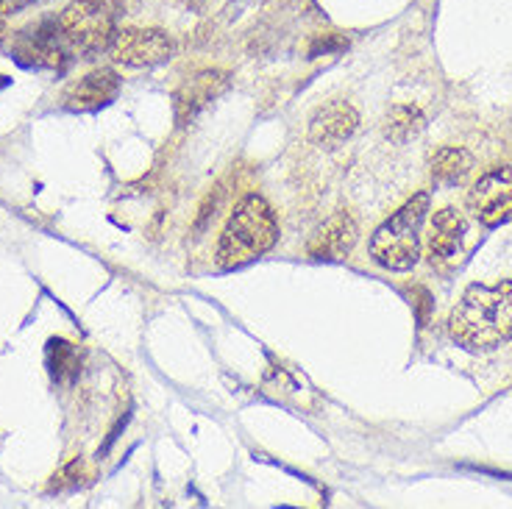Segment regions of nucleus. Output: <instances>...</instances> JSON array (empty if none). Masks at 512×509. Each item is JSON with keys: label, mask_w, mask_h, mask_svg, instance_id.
<instances>
[{"label": "nucleus", "mask_w": 512, "mask_h": 509, "mask_svg": "<svg viewBox=\"0 0 512 509\" xmlns=\"http://www.w3.org/2000/svg\"><path fill=\"white\" fill-rule=\"evenodd\" d=\"M359 229L357 220L351 217V212H337L320 226L312 240H309V256L320 259V262H337L346 259L351 254V248L357 245Z\"/></svg>", "instance_id": "nucleus-10"}, {"label": "nucleus", "mask_w": 512, "mask_h": 509, "mask_svg": "<svg viewBox=\"0 0 512 509\" xmlns=\"http://www.w3.org/2000/svg\"><path fill=\"white\" fill-rule=\"evenodd\" d=\"M359 128V112L348 101H332L309 117V140L320 148H337Z\"/></svg>", "instance_id": "nucleus-9"}, {"label": "nucleus", "mask_w": 512, "mask_h": 509, "mask_svg": "<svg viewBox=\"0 0 512 509\" xmlns=\"http://www.w3.org/2000/svg\"><path fill=\"white\" fill-rule=\"evenodd\" d=\"M343 48H348V39L337 37V34H326V37H318L312 42L309 59H318V56H326V53L332 51H343Z\"/></svg>", "instance_id": "nucleus-17"}, {"label": "nucleus", "mask_w": 512, "mask_h": 509, "mask_svg": "<svg viewBox=\"0 0 512 509\" xmlns=\"http://www.w3.org/2000/svg\"><path fill=\"white\" fill-rule=\"evenodd\" d=\"M474 170V156L465 148H440L432 156V179L443 187H454L468 179V173Z\"/></svg>", "instance_id": "nucleus-13"}, {"label": "nucleus", "mask_w": 512, "mask_h": 509, "mask_svg": "<svg viewBox=\"0 0 512 509\" xmlns=\"http://www.w3.org/2000/svg\"><path fill=\"white\" fill-rule=\"evenodd\" d=\"M6 84H9V78H3V76H0V87H6Z\"/></svg>", "instance_id": "nucleus-20"}, {"label": "nucleus", "mask_w": 512, "mask_h": 509, "mask_svg": "<svg viewBox=\"0 0 512 509\" xmlns=\"http://www.w3.org/2000/svg\"><path fill=\"white\" fill-rule=\"evenodd\" d=\"M106 53L123 67H156L173 56V39L162 28H123Z\"/></svg>", "instance_id": "nucleus-5"}, {"label": "nucleus", "mask_w": 512, "mask_h": 509, "mask_svg": "<svg viewBox=\"0 0 512 509\" xmlns=\"http://www.w3.org/2000/svg\"><path fill=\"white\" fill-rule=\"evenodd\" d=\"M3 34H6V26H3V20H0V39H3Z\"/></svg>", "instance_id": "nucleus-19"}, {"label": "nucleus", "mask_w": 512, "mask_h": 509, "mask_svg": "<svg viewBox=\"0 0 512 509\" xmlns=\"http://www.w3.org/2000/svg\"><path fill=\"white\" fill-rule=\"evenodd\" d=\"M64 45L81 59L109 51L115 39V14L106 0H73L56 20Z\"/></svg>", "instance_id": "nucleus-4"}, {"label": "nucleus", "mask_w": 512, "mask_h": 509, "mask_svg": "<svg viewBox=\"0 0 512 509\" xmlns=\"http://www.w3.org/2000/svg\"><path fill=\"white\" fill-rule=\"evenodd\" d=\"M120 92V76L109 67L92 70L84 78H78L70 90L64 92V106L73 112H95L106 103H112Z\"/></svg>", "instance_id": "nucleus-12"}, {"label": "nucleus", "mask_w": 512, "mask_h": 509, "mask_svg": "<svg viewBox=\"0 0 512 509\" xmlns=\"http://www.w3.org/2000/svg\"><path fill=\"white\" fill-rule=\"evenodd\" d=\"M468 209L482 226H504L512 220V167H493L468 192Z\"/></svg>", "instance_id": "nucleus-6"}, {"label": "nucleus", "mask_w": 512, "mask_h": 509, "mask_svg": "<svg viewBox=\"0 0 512 509\" xmlns=\"http://www.w3.org/2000/svg\"><path fill=\"white\" fill-rule=\"evenodd\" d=\"M423 126H426V117L418 106H393L384 120V134L387 140L407 142L415 134H421Z\"/></svg>", "instance_id": "nucleus-14"}, {"label": "nucleus", "mask_w": 512, "mask_h": 509, "mask_svg": "<svg viewBox=\"0 0 512 509\" xmlns=\"http://www.w3.org/2000/svg\"><path fill=\"white\" fill-rule=\"evenodd\" d=\"M14 53H17V62L26 64V67H48V70H62L64 64L70 62V48L64 45L62 34L56 20L51 23H42L37 31L23 34V37L14 42Z\"/></svg>", "instance_id": "nucleus-8"}, {"label": "nucleus", "mask_w": 512, "mask_h": 509, "mask_svg": "<svg viewBox=\"0 0 512 509\" xmlns=\"http://www.w3.org/2000/svg\"><path fill=\"white\" fill-rule=\"evenodd\" d=\"M279 240V223L273 217V209L259 195H245L234 206L226 229L220 234L218 265L223 270L240 268L256 256L268 254Z\"/></svg>", "instance_id": "nucleus-2"}, {"label": "nucleus", "mask_w": 512, "mask_h": 509, "mask_svg": "<svg viewBox=\"0 0 512 509\" xmlns=\"http://www.w3.org/2000/svg\"><path fill=\"white\" fill-rule=\"evenodd\" d=\"M187 3H204V0H187Z\"/></svg>", "instance_id": "nucleus-21"}, {"label": "nucleus", "mask_w": 512, "mask_h": 509, "mask_svg": "<svg viewBox=\"0 0 512 509\" xmlns=\"http://www.w3.org/2000/svg\"><path fill=\"white\" fill-rule=\"evenodd\" d=\"M48 370H51L53 382H73L81 370L76 345L67 340H51L48 343Z\"/></svg>", "instance_id": "nucleus-15"}, {"label": "nucleus", "mask_w": 512, "mask_h": 509, "mask_svg": "<svg viewBox=\"0 0 512 509\" xmlns=\"http://www.w3.org/2000/svg\"><path fill=\"white\" fill-rule=\"evenodd\" d=\"M462 234H465V220L457 209H440L432 220L429 231V262L437 270H451L462 251Z\"/></svg>", "instance_id": "nucleus-11"}, {"label": "nucleus", "mask_w": 512, "mask_h": 509, "mask_svg": "<svg viewBox=\"0 0 512 509\" xmlns=\"http://www.w3.org/2000/svg\"><path fill=\"white\" fill-rule=\"evenodd\" d=\"M448 334L465 351H493L512 340V281L471 284L448 315Z\"/></svg>", "instance_id": "nucleus-1"}, {"label": "nucleus", "mask_w": 512, "mask_h": 509, "mask_svg": "<svg viewBox=\"0 0 512 509\" xmlns=\"http://www.w3.org/2000/svg\"><path fill=\"white\" fill-rule=\"evenodd\" d=\"M226 90H229V73H223V70H204V73L187 78L173 95L176 123L181 128L190 126L192 120L201 115L209 103L218 101Z\"/></svg>", "instance_id": "nucleus-7"}, {"label": "nucleus", "mask_w": 512, "mask_h": 509, "mask_svg": "<svg viewBox=\"0 0 512 509\" xmlns=\"http://www.w3.org/2000/svg\"><path fill=\"white\" fill-rule=\"evenodd\" d=\"M84 479V462L81 459H73V462H67L62 471L53 473V482H51V493H62V490H73L78 487Z\"/></svg>", "instance_id": "nucleus-16"}, {"label": "nucleus", "mask_w": 512, "mask_h": 509, "mask_svg": "<svg viewBox=\"0 0 512 509\" xmlns=\"http://www.w3.org/2000/svg\"><path fill=\"white\" fill-rule=\"evenodd\" d=\"M426 212H429V195L421 192L401 206L396 215L387 217L371 237L373 262L396 273L415 268L421 256V226Z\"/></svg>", "instance_id": "nucleus-3"}, {"label": "nucleus", "mask_w": 512, "mask_h": 509, "mask_svg": "<svg viewBox=\"0 0 512 509\" xmlns=\"http://www.w3.org/2000/svg\"><path fill=\"white\" fill-rule=\"evenodd\" d=\"M31 3H34V0H0V17H3V14L20 12V9H26Z\"/></svg>", "instance_id": "nucleus-18"}]
</instances>
